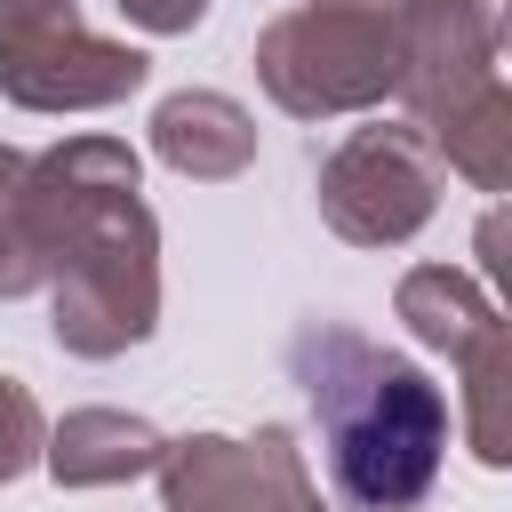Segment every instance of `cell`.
Masks as SVG:
<instances>
[{
  "instance_id": "1",
  "label": "cell",
  "mask_w": 512,
  "mask_h": 512,
  "mask_svg": "<svg viewBox=\"0 0 512 512\" xmlns=\"http://www.w3.org/2000/svg\"><path fill=\"white\" fill-rule=\"evenodd\" d=\"M288 384L304 392L328 480L352 512H416L432 496L448 456V392L416 360L384 352L352 320L312 312L288 328Z\"/></svg>"
},
{
  "instance_id": "2",
  "label": "cell",
  "mask_w": 512,
  "mask_h": 512,
  "mask_svg": "<svg viewBox=\"0 0 512 512\" xmlns=\"http://www.w3.org/2000/svg\"><path fill=\"white\" fill-rule=\"evenodd\" d=\"M256 80L288 120L368 112L400 88V32L384 0H296L256 32Z\"/></svg>"
},
{
  "instance_id": "3",
  "label": "cell",
  "mask_w": 512,
  "mask_h": 512,
  "mask_svg": "<svg viewBox=\"0 0 512 512\" xmlns=\"http://www.w3.org/2000/svg\"><path fill=\"white\" fill-rule=\"evenodd\" d=\"M136 184H144V160L128 136H64L32 152L0 208V304L40 296L64 272V256L88 240V224L120 208Z\"/></svg>"
},
{
  "instance_id": "4",
  "label": "cell",
  "mask_w": 512,
  "mask_h": 512,
  "mask_svg": "<svg viewBox=\"0 0 512 512\" xmlns=\"http://www.w3.org/2000/svg\"><path fill=\"white\" fill-rule=\"evenodd\" d=\"M160 328V216L128 192L48 280V336L72 360H120Z\"/></svg>"
},
{
  "instance_id": "5",
  "label": "cell",
  "mask_w": 512,
  "mask_h": 512,
  "mask_svg": "<svg viewBox=\"0 0 512 512\" xmlns=\"http://www.w3.org/2000/svg\"><path fill=\"white\" fill-rule=\"evenodd\" d=\"M392 312L416 344L448 352L464 376V440L488 472L512 464V320L464 264H408L392 288Z\"/></svg>"
},
{
  "instance_id": "6",
  "label": "cell",
  "mask_w": 512,
  "mask_h": 512,
  "mask_svg": "<svg viewBox=\"0 0 512 512\" xmlns=\"http://www.w3.org/2000/svg\"><path fill=\"white\" fill-rule=\"evenodd\" d=\"M152 80V56L80 24V0H0V96L16 112H104Z\"/></svg>"
},
{
  "instance_id": "7",
  "label": "cell",
  "mask_w": 512,
  "mask_h": 512,
  "mask_svg": "<svg viewBox=\"0 0 512 512\" xmlns=\"http://www.w3.org/2000/svg\"><path fill=\"white\" fill-rule=\"evenodd\" d=\"M312 200H320V224L336 240H352V248H408L432 224V208H440V160H432V144L408 120H376V128H352L344 144L320 152Z\"/></svg>"
},
{
  "instance_id": "8",
  "label": "cell",
  "mask_w": 512,
  "mask_h": 512,
  "mask_svg": "<svg viewBox=\"0 0 512 512\" xmlns=\"http://www.w3.org/2000/svg\"><path fill=\"white\" fill-rule=\"evenodd\" d=\"M152 480H160V512H320V488L288 424L184 432L160 448Z\"/></svg>"
},
{
  "instance_id": "9",
  "label": "cell",
  "mask_w": 512,
  "mask_h": 512,
  "mask_svg": "<svg viewBox=\"0 0 512 512\" xmlns=\"http://www.w3.org/2000/svg\"><path fill=\"white\" fill-rule=\"evenodd\" d=\"M400 32V104L408 120H432L440 104L496 80V8L488 0H384Z\"/></svg>"
},
{
  "instance_id": "10",
  "label": "cell",
  "mask_w": 512,
  "mask_h": 512,
  "mask_svg": "<svg viewBox=\"0 0 512 512\" xmlns=\"http://www.w3.org/2000/svg\"><path fill=\"white\" fill-rule=\"evenodd\" d=\"M152 152L192 184H232L256 168V112L224 88H176L152 104Z\"/></svg>"
},
{
  "instance_id": "11",
  "label": "cell",
  "mask_w": 512,
  "mask_h": 512,
  "mask_svg": "<svg viewBox=\"0 0 512 512\" xmlns=\"http://www.w3.org/2000/svg\"><path fill=\"white\" fill-rule=\"evenodd\" d=\"M160 424L128 416V408H72L64 424H48L40 464L56 472V488H128L160 464Z\"/></svg>"
},
{
  "instance_id": "12",
  "label": "cell",
  "mask_w": 512,
  "mask_h": 512,
  "mask_svg": "<svg viewBox=\"0 0 512 512\" xmlns=\"http://www.w3.org/2000/svg\"><path fill=\"white\" fill-rule=\"evenodd\" d=\"M408 128H416V136L432 144V160L456 168L472 192H504V184H512V88H504V72H496L488 88L440 104L432 120H408Z\"/></svg>"
},
{
  "instance_id": "13",
  "label": "cell",
  "mask_w": 512,
  "mask_h": 512,
  "mask_svg": "<svg viewBox=\"0 0 512 512\" xmlns=\"http://www.w3.org/2000/svg\"><path fill=\"white\" fill-rule=\"evenodd\" d=\"M40 440H48V416H40L32 384L0 376V488H8V480H24V472L40 464Z\"/></svg>"
},
{
  "instance_id": "14",
  "label": "cell",
  "mask_w": 512,
  "mask_h": 512,
  "mask_svg": "<svg viewBox=\"0 0 512 512\" xmlns=\"http://www.w3.org/2000/svg\"><path fill=\"white\" fill-rule=\"evenodd\" d=\"M136 32H160V40H176V32H192L200 16H208V0H112Z\"/></svg>"
},
{
  "instance_id": "15",
  "label": "cell",
  "mask_w": 512,
  "mask_h": 512,
  "mask_svg": "<svg viewBox=\"0 0 512 512\" xmlns=\"http://www.w3.org/2000/svg\"><path fill=\"white\" fill-rule=\"evenodd\" d=\"M24 160H32V152H16V144H0V208H8V192H16V176H24Z\"/></svg>"
}]
</instances>
